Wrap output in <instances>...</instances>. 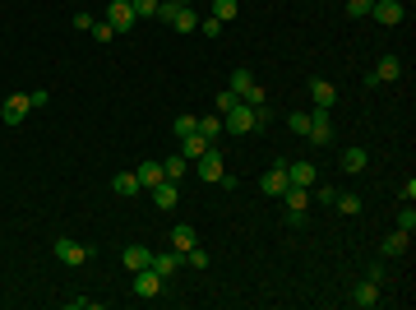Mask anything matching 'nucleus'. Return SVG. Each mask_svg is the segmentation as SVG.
<instances>
[{
  "label": "nucleus",
  "mask_w": 416,
  "mask_h": 310,
  "mask_svg": "<svg viewBox=\"0 0 416 310\" xmlns=\"http://www.w3.org/2000/svg\"><path fill=\"white\" fill-rule=\"evenodd\" d=\"M51 250H56V260H61V264H75V269L97 255V246H83V241H70V236H56V246H51Z\"/></svg>",
  "instance_id": "nucleus-1"
},
{
  "label": "nucleus",
  "mask_w": 416,
  "mask_h": 310,
  "mask_svg": "<svg viewBox=\"0 0 416 310\" xmlns=\"http://www.w3.org/2000/svg\"><path fill=\"white\" fill-rule=\"evenodd\" d=\"M315 148H328L333 144V121H328V107H315L310 111V135H306Z\"/></svg>",
  "instance_id": "nucleus-2"
},
{
  "label": "nucleus",
  "mask_w": 416,
  "mask_h": 310,
  "mask_svg": "<svg viewBox=\"0 0 416 310\" xmlns=\"http://www.w3.org/2000/svg\"><path fill=\"white\" fill-rule=\"evenodd\" d=\"M107 23H111V28H116V32L125 37V32H130V28L139 23L135 5H130V0H107Z\"/></svg>",
  "instance_id": "nucleus-3"
},
{
  "label": "nucleus",
  "mask_w": 416,
  "mask_h": 310,
  "mask_svg": "<svg viewBox=\"0 0 416 310\" xmlns=\"http://www.w3.org/2000/svg\"><path fill=\"white\" fill-rule=\"evenodd\" d=\"M195 171H199V181L217 186V181H222V171H227V167H222V148L213 144V148H208V153H204L199 162H195Z\"/></svg>",
  "instance_id": "nucleus-4"
},
{
  "label": "nucleus",
  "mask_w": 416,
  "mask_h": 310,
  "mask_svg": "<svg viewBox=\"0 0 416 310\" xmlns=\"http://www.w3.org/2000/svg\"><path fill=\"white\" fill-rule=\"evenodd\" d=\"M259 190H264V195H273V200H282V190H287V162H273V167L264 171Z\"/></svg>",
  "instance_id": "nucleus-5"
},
{
  "label": "nucleus",
  "mask_w": 416,
  "mask_h": 310,
  "mask_svg": "<svg viewBox=\"0 0 416 310\" xmlns=\"http://www.w3.org/2000/svg\"><path fill=\"white\" fill-rule=\"evenodd\" d=\"M181 264H185V255H181V250H157L153 260H148V269H153L157 278L167 282V278H171V273H176V269H181Z\"/></svg>",
  "instance_id": "nucleus-6"
},
{
  "label": "nucleus",
  "mask_w": 416,
  "mask_h": 310,
  "mask_svg": "<svg viewBox=\"0 0 416 310\" xmlns=\"http://www.w3.org/2000/svg\"><path fill=\"white\" fill-rule=\"evenodd\" d=\"M370 14H375V23L393 28V23H402V14H407V10H402L398 0H375V5H370Z\"/></svg>",
  "instance_id": "nucleus-7"
},
{
  "label": "nucleus",
  "mask_w": 416,
  "mask_h": 310,
  "mask_svg": "<svg viewBox=\"0 0 416 310\" xmlns=\"http://www.w3.org/2000/svg\"><path fill=\"white\" fill-rule=\"evenodd\" d=\"M319 181V167L315 162H287V186H315Z\"/></svg>",
  "instance_id": "nucleus-8"
},
{
  "label": "nucleus",
  "mask_w": 416,
  "mask_h": 310,
  "mask_svg": "<svg viewBox=\"0 0 416 310\" xmlns=\"http://www.w3.org/2000/svg\"><path fill=\"white\" fill-rule=\"evenodd\" d=\"M28 93H14V97H5V107H0V116H5V125H23V116H28Z\"/></svg>",
  "instance_id": "nucleus-9"
},
{
  "label": "nucleus",
  "mask_w": 416,
  "mask_h": 310,
  "mask_svg": "<svg viewBox=\"0 0 416 310\" xmlns=\"http://www.w3.org/2000/svg\"><path fill=\"white\" fill-rule=\"evenodd\" d=\"M352 306L356 310H375V306H379V282H356V287H352Z\"/></svg>",
  "instance_id": "nucleus-10"
},
{
  "label": "nucleus",
  "mask_w": 416,
  "mask_h": 310,
  "mask_svg": "<svg viewBox=\"0 0 416 310\" xmlns=\"http://www.w3.org/2000/svg\"><path fill=\"white\" fill-rule=\"evenodd\" d=\"M310 102H315V107H328V111H333V102H338V88H333L328 79H310Z\"/></svg>",
  "instance_id": "nucleus-11"
},
{
  "label": "nucleus",
  "mask_w": 416,
  "mask_h": 310,
  "mask_svg": "<svg viewBox=\"0 0 416 310\" xmlns=\"http://www.w3.org/2000/svg\"><path fill=\"white\" fill-rule=\"evenodd\" d=\"M153 204L162 209V213H171V209L181 204V190H176V181H157V186H153Z\"/></svg>",
  "instance_id": "nucleus-12"
},
{
  "label": "nucleus",
  "mask_w": 416,
  "mask_h": 310,
  "mask_svg": "<svg viewBox=\"0 0 416 310\" xmlns=\"http://www.w3.org/2000/svg\"><path fill=\"white\" fill-rule=\"evenodd\" d=\"M208 148H213V144L204 139L199 130H195V135H185V139H181V157H185V162H199V157L208 153Z\"/></svg>",
  "instance_id": "nucleus-13"
},
{
  "label": "nucleus",
  "mask_w": 416,
  "mask_h": 310,
  "mask_svg": "<svg viewBox=\"0 0 416 310\" xmlns=\"http://www.w3.org/2000/svg\"><path fill=\"white\" fill-rule=\"evenodd\" d=\"M162 287H167V282L157 278L153 269H139V273H135V296H157Z\"/></svg>",
  "instance_id": "nucleus-14"
},
{
  "label": "nucleus",
  "mask_w": 416,
  "mask_h": 310,
  "mask_svg": "<svg viewBox=\"0 0 416 310\" xmlns=\"http://www.w3.org/2000/svg\"><path fill=\"white\" fill-rule=\"evenodd\" d=\"M135 176H139V186H143V190H153L157 181H167L162 162H153V157H148V162H139V167H135Z\"/></svg>",
  "instance_id": "nucleus-15"
},
{
  "label": "nucleus",
  "mask_w": 416,
  "mask_h": 310,
  "mask_svg": "<svg viewBox=\"0 0 416 310\" xmlns=\"http://www.w3.org/2000/svg\"><path fill=\"white\" fill-rule=\"evenodd\" d=\"M148 260H153V250H148V246H125V255H121V264L130 269V273L148 269Z\"/></svg>",
  "instance_id": "nucleus-16"
},
{
  "label": "nucleus",
  "mask_w": 416,
  "mask_h": 310,
  "mask_svg": "<svg viewBox=\"0 0 416 310\" xmlns=\"http://www.w3.org/2000/svg\"><path fill=\"white\" fill-rule=\"evenodd\" d=\"M407 246H412V236H407V232H388L379 250H384V260H402V255H407Z\"/></svg>",
  "instance_id": "nucleus-17"
},
{
  "label": "nucleus",
  "mask_w": 416,
  "mask_h": 310,
  "mask_svg": "<svg viewBox=\"0 0 416 310\" xmlns=\"http://www.w3.org/2000/svg\"><path fill=\"white\" fill-rule=\"evenodd\" d=\"M190 246H199V236H195V227H190V222H176V227H171V250H190Z\"/></svg>",
  "instance_id": "nucleus-18"
},
{
  "label": "nucleus",
  "mask_w": 416,
  "mask_h": 310,
  "mask_svg": "<svg viewBox=\"0 0 416 310\" xmlns=\"http://www.w3.org/2000/svg\"><path fill=\"white\" fill-rule=\"evenodd\" d=\"M111 190H116V195H121V200H130V195H139V176L135 171H116V176H111Z\"/></svg>",
  "instance_id": "nucleus-19"
},
{
  "label": "nucleus",
  "mask_w": 416,
  "mask_h": 310,
  "mask_svg": "<svg viewBox=\"0 0 416 310\" xmlns=\"http://www.w3.org/2000/svg\"><path fill=\"white\" fill-rule=\"evenodd\" d=\"M370 75L379 79V84H393V79L402 75V61H398V56H384V61L375 65V70H370Z\"/></svg>",
  "instance_id": "nucleus-20"
},
{
  "label": "nucleus",
  "mask_w": 416,
  "mask_h": 310,
  "mask_svg": "<svg viewBox=\"0 0 416 310\" xmlns=\"http://www.w3.org/2000/svg\"><path fill=\"white\" fill-rule=\"evenodd\" d=\"M333 209H338L342 217H356V213H361V195H352V190H338V195H333Z\"/></svg>",
  "instance_id": "nucleus-21"
},
{
  "label": "nucleus",
  "mask_w": 416,
  "mask_h": 310,
  "mask_svg": "<svg viewBox=\"0 0 416 310\" xmlns=\"http://www.w3.org/2000/svg\"><path fill=\"white\" fill-rule=\"evenodd\" d=\"M171 28H176V32H199V14H195L190 5H181L176 19H171Z\"/></svg>",
  "instance_id": "nucleus-22"
},
{
  "label": "nucleus",
  "mask_w": 416,
  "mask_h": 310,
  "mask_svg": "<svg viewBox=\"0 0 416 310\" xmlns=\"http://www.w3.org/2000/svg\"><path fill=\"white\" fill-rule=\"evenodd\" d=\"M366 162H370V153H366V148H347V153H342V171H347V176L366 171Z\"/></svg>",
  "instance_id": "nucleus-23"
},
{
  "label": "nucleus",
  "mask_w": 416,
  "mask_h": 310,
  "mask_svg": "<svg viewBox=\"0 0 416 310\" xmlns=\"http://www.w3.org/2000/svg\"><path fill=\"white\" fill-rule=\"evenodd\" d=\"M227 88L241 97V102H246V93L255 88V75H250V70H231V84H227Z\"/></svg>",
  "instance_id": "nucleus-24"
},
{
  "label": "nucleus",
  "mask_w": 416,
  "mask_h": 310,
  "mask_svg": "<svg viewBox=\"0 0 416 310\" xmlns=\"http://www.w3.org/2000/svg\"><path fill=\"white\" fill-rule=\"evenodd\" d=\"M241 14V0H213V19H222V23H231V19Z\"/></svg>",
  "instance_id": "nucleus-25"
},
{
  "label": "nucleus",
  "mask_w": 416,
  "mask_h": 310,
  "mask_svg": "<svg viewBox=\"0 0 416 310\" xmlns=\"http://www.w3.org/2000/svg\"><path fill=\"white\" fill-rule=\"evenodd\" d=\"M199 135L208 144H217V135H222V116H199Z\"/></svg>",
  "instance_id": "nucleus-26"
},
{
  "label": "nucleus",
  "mask_w": 416,
  "mask_h": 310,
  "mask_svg": "<svg viewBox=\"0 0 416 310\" xmlns=\"http://www.w3.org/2000/svg\"><path fill=\"white\" fill-rule=\"evenodd\" d=\"M185 264H190V269H208V264H213V255H208L204 246H190V250H185Z\"/></svg>",
  "instance_id": "nucleus-27"
},
{
  "label": "nucleus",
  "mask_w": 416,
  "mask_h": 310,
  "mask_svg": "<svg viewBox=\"0 0 416 310\" xmlns=\"http://www.w3.org/2000/svg\"><path fill=\"white\" fill-rule=\"evenodd\" d=\"M393 222H398V232H407V236H412V232H416V209H412V204H402Z\"/></svg>",
  "instance_id": "nucleus-28"
},
{
  "label": "nucleus",
  "mask_w": 416,
  "mask_h": 310,
  "mask_svg": "<svg viewBox=\"0 0 416 310\" xmlns=\"http://www.w3.org/2000/svg\"><path fill=\"white\" fill-rule=\"evenodd\" d=\"M171 130H176V139H185V135H195V130H199V116H190V111H185V116H176Z\"/></svg>",
  "instance_id": "nucleus-29"
},
{
  "label": "nucleus",
  "mask_w": 416,
  "mask_h": 310,
  "mask_svg": "<svg viewBox=\"0 0 416 310\" xmlns=\"http://www.w3.org/2000/svg\"><path fill=\"white\" fill-rule=\"evenodd\" d=\"M162 171H167V181H181V176H185V157H181V153H171L167 162H162Z\"/></svg>",
  "instance_id": "nucleus-30"
},
{
  "label": "nucleus",
  "mask_w": 416,
  "mask_h": 310,
  "mask_svg": "<svg viewBox=\"0 0 416 310\" xmlns=\"http://www.w3.org/2000/svg\"><path fill=\"white\" fill-rule=\"evenodd\" d=\"M287 125H292V135H310V111H292Z\"/></svg>",
  "instance_id": "nucleus-31"
},
{
  "label": "nucleus",
  "mask_w": 416,
  "mask_h": 310,
  "mask_svg": "<svg viewBox=\"0 0 416 310\" xmlns=\"http://www.w3.org/2000/svg\"><path fill=\"white\" fill-rule=\"evenodd\" d=\"M92 42H111V37H121V32H116V28H111V23H107V19H102V23H92Z\"/></svg>",
  "instance_id": "nucleus-32"
},
{
  "label": "nucleus",
  "mask_w": 416,
  "mask_h": 310,
  "mask_svg": "<svg viewBox=\"0 0 416 310\" xmlns=\"http://www.w3.org/2000/svg\"><path fill=\"white\" fill-rule=\"evenodd\" d=\"M333 195H338V186H319V190H310V204H328L333 209Z\"/></svg>",
  "instance_id": "nucleus-33"
},
{
  "label": "nucleus",
  "mask_w": 416,
  "mask_h": 310,
  "mask_svg": "<svg viewBox=\"0 0 416 310\" xmlns=\"http://www.w3.org/2000/svg\"><path fill=\"white\" fill-rule=\"evenodd\" d=\"M236 102H241V97L231 93V88H222V93H217V116H227V111L236 107Z\"/></svg>",
  "instance_id": "nucleus-34"
},
{
  "label": "nucleus",
  "mask_w": 416,
  "mask_h": 310,
  "mask_svg": "<svg viewBox=\"0 0 416 310\" xmlns=\"http://www.w3.org/2000/svg\"><path fill=\"white\" fill-rule=\"evenodd\" d=\"M130 5H135L139 19H153V14H157V0H130Z\"/></svg>",
  "instance_id": "nucleus-35"
},
{
  "label": "nucleus",
  "mask_w": 416,
  "mask_h": 310,
  "mask_svg": "<svg viewBox=\"0 0 416 310\" xmlns=\"http://www.w3.org/2000/svg\"><path fill=\"white\" fill-rule=\"evenodd\" d=\"M370 5H375V0H347V14H352V19H366Z\"/></svg>",
  "instance_id": "nucleus-36"
},
{
  "label": "nucleus",
  "mask_w": 416,
  "mask_h": 310,
  "mask_svg": "<svg viewBox=\"0 0 416 310\" xmlns=\"http://www.w3.org/2000/svg\"><path fill=\"white\" fill-rule=\"evenodd\" d=\"M176 10H181V5H171V0H157V14H153V19H162V23H171V19H176Z\"/></svg>",
  "instance_id": "nucleus-37"
},
{
  "label": "nucleus",
  "mask_w": 416,
  "mask_h": 310,
  "mask_svg": "<svg viewBox=\"0 0 416 310\" xmlns=\"http://www.w3.org/2000/svg\"><path fill=\"white\" fill-rule=\"evenodd\" d=\"M199 32H204V37H217V32H222V19H213V14L199 19Z\"/></svg>",
  "instance_id": "nucleus-38"
},
{
  "label": "nucleus",
  "mask_w": 416,
  "mask_h": 310,
  "mask_svg": "<svg viewBox=\"0 0 416 310\" xmlns=\"http://www.w3.org/2000/svg\"><path fill=\"white\" fill-rule=\"evenodd\" d=\"M92 23H97V19H92L88 10H75V32H88Z\"/></svg>",
  "instance_id": "nucleus-39"
},
{
  "label": "nucleus",
  "mask_w": 416,
  "mask_h": 310,
  "mask_svg": "<svg viewBox=\"0 0 416 310\" xmlns=\"http://www.w3.org/2000/svg\"><path fill=\"white\" fill-rule=\"evenodd\" d=\"M65 306H70V310H92L97 301H92V296H65Z\"/></svg>",
  "instance_id": "nucleus-40"
},
{
  "label": "nucleus",
  "mask_w": 416,
  "mask_h": 310,
  "mask_svg": "<svg viewBox=\"0 0 416 310\" xmlns=\"http://www.w3.org/2000/svg\"><path fill=\"white\" fill-rule=\"evenodd\" d=\"M46 102H51V93H46V88H32V93H28V107H32V111L46 107Z\"/></svg>",
  "instance_id": "nucleus-41"
},
{
  "label": "nucleus",
  "mask_w": 416,
  "mask_h": 310,
  "mask_svg": "<svg viewBox=\"0 0 416 310\" xmlns=\"http://www.w3.org/2000/svg\"><path fill=\"white\" fill-rule=\"evenodd\" d=\"M171 5H190V0H171Z\"/></svg>",
  "instance_id": "nucleus-42"
}]
</instances>
